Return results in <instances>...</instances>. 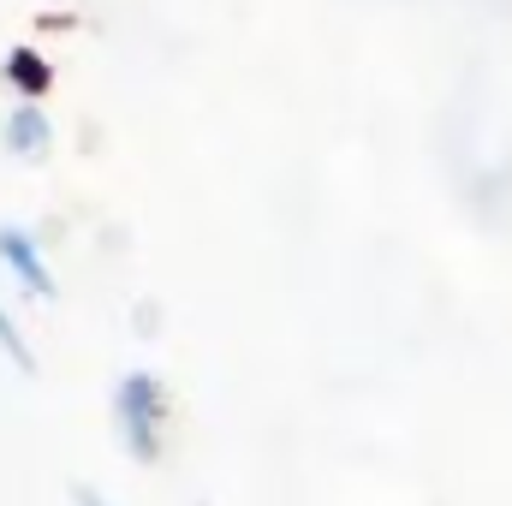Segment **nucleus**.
<instances>
[{"instance_id":"nucleus-6","label":"nucleus","mask_w":512,"mask_h":506,"mask_svg":"<svg viewBox=\"0 0 512 506\" xmlns=\"http://www.w3.org/2000/svg\"><path fill=\"white\" fill-rule=\"evenodd\" d=\"M78 506H108L102 495H90V489H78Z\"/></svg>"},{"instance_id":"nucleus-5","label":"nucleus","mask_w":512,"mask_h":506,"mask_svg":"<svg viewBox=\"0 0 512 506\" xmlns=\"http://www.w3.org/2000/svg\"><path fill=\"white\" fill-rule=\"evenodd\" d=\"M0 352H6V364H12L18 376H30V370H36V352H30V340H24L18 316L6 310V298H0Z\"/></svg>"},{"instance_id":"nucleus-3","label":"nucleus","mask_w":512,"mask_h":506,"mask_svg":"<svg viewBox=\"0 0 512 506\" xmlns=\"http://www.w3.org/2000/svg\"><path fill=\"white\" fill-rule=\"evenodd\" d=\"M0 143H6V155H18V161H42L48 143H54V126H48L42 102H18V108L6 114V126H0Z\"/></svg>"},{"instance_id":"nucleus-2","label":"nucleus","mask_w":512,"mask_h":506,"mask_svg":"<svg viewBox=\"0 0 512 506\" xmlns=\"http://www.w3.org/2000/svg\"><path fill=\"white\" fill-rule=\"evenodd\" d=\"M0 268L12 274V286L24 292V298H54L60 292V280H54V268H48V256L36 245V233H24V227H12V221H0Z\"/></svg>"},{"instance_id":"nucleus-1","label":"nucleus","mask_w":512,"mask_h":506,"mask_svg":"<svg viewBox=\"0 0 512 506\" xmlns=\"http://www.w3.org/2000/svg\"><path fill=\"white\" fill-rule=\"evenodd\" d=\"M167 387L155 370H126L114 381V429H120V447H126L137 465H155L161 447H167Z\"/></svg>"},{"instance_id":"nucleus-4","label":"nucleus","mask_w":512,"mask_h":506,"mask_svg":"<svg viewBox=\"0 0 512 506\" xmlns=\"http://www.w3.org/2000/svg\"><path fill=\"white\" fill-rule=\"evenodd\" d=\"M6 84H12L24 102H36V96H48V84H54V66H48L36 48H12V54H6Z\"/></svg>"}]
</instances>
